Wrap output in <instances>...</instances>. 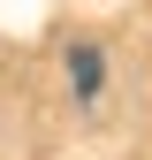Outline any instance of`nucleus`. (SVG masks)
<instances>
[{
  "instance_id": "obj_1",
  "label": "nucleus",
  "mask_w": 152,
  "mask_h": 160,
  "mask_svg": "<svg viewBox=\"0 0 152 160\" xmlns=\"http://www.w3.org/2000/svg\"><path fill=\"white\" fill-rule=\"evenodd\" d=\"M76 92H99V53L76 46Z\"/></svg>"
}]
</instances>
